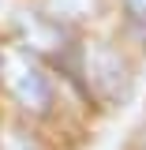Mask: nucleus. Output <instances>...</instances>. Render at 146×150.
<instances>
[{"label":"nucleus","mask_w":146,"mask_h":150,"mask_svg":"<svg viewBox=\"0 0 146 150\" xmlns=\"http://www.w3.org/2000/svg\"><path fill=\"white\" fill-rule=\"evenodd\" d=\"M0 150H41L34 131L23 124H0Z\"/></svg>","instance_id":"6"},{"label":"nucleus","mask_w":146,"mask_h":150,"mask_svg":"<svg viewBox=\"0 0 146 150\" xmlns=\"http://www.w3.org/2000/svg\"><path fill=\"white\" fill-rule=\"evenodd\" d=\"M120 15L128 23L131 38L146 49V0H120Z\"/></svg>","instance_id":"5"},{"label":"nucleus","mask_w":146,"mask_h":150,"mask_svg":"<svg viewBox=\"0 0 146 150\" xmlns=\"http://www.w3.org/2000/svg\"><path fill=\"white\" fill-rule=\"evenodd\" d=\"M75 71H79L86 98H94L105 109H116L131 98V86H135L131 64L124 56V49L109 38H86L79 45V68Z\"/></svg>","instance_id":"2"},{"label":"nucleus","mask_w":146,"mask_h":150,"mask_svg":"<svg viewBox=\"0 0 146 150\" xmlns=\"http://www.w3.org/2000/svg\"><path fill=\"white\" fill-rule=\"evenodd\" d=\"M135 150H146V124L139 128V135H135Z\"/></svg>","instance_id":"7"},{"label":"nucleus","mask_w":146,"mask_h":150,"mask_svg":"<svg viewBox=\"0 0 146 150\" xmlns=\"http://www.w3.org/2000/svg\"><path fill=\"white\" fill-rule=\"evenodd\" d=\"M0 94L30 120H45L56 112V83L45 60L26 53L19 41L0 45Z\"/></svg>","instance_id":"1"},{"label":"nucleus","mask_w":146,"mask_h":150,"mask_svg":"<svg viewBox=\"0 0 146 150\" xmlns=\"http://www.w3.org/2000/svg\"><path fill=\"white\" fill-rule=\"evenodd\" d=\"M15 41L34 56L60 60L71 49V30L60 26L56 19H49L45 11H19L15 15Z\"/></svg>","instance_id":"3"},{"label":"nucleus","mask_w":146,"mask_h":150,"mask_svg":"<svg viewBox=\"0 0 146 150\" xmlns=\"http://www.w3.org/2000/svg\"><path fill=\"white\" fill-rule=\"evenodd\" d=\"M49 19H56L60 26H83V23H94V19L105 11V0H41V8Z\"/></svg>","instance_id":"4"}]
</instances>
